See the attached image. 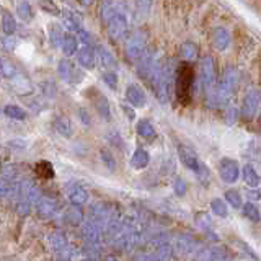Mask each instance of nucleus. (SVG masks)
<instances>
[{"instance_id":"c9c22d12","label":"nucleus","mask_w":261,"mask_h":261,"mask_svg":"<svg viewBox=\"0 0 261 261\" xmlns=\"http://www.w3.org/2000/svg\"><path fill=\"white\" fill-rule=\"evenodd\" d=\"M49 38H51L53 46H61L62 44L64 33H62L59 24H51V28H49Z\"/></svg>"},{"instance_id":"ddd939ff","label":"nucleus","mask_w":261,"mask_h":261,"mask_svg":"<svg viewBox=\"0 0 261 261\" xmlns=\"http://www.w3.org/2000/svg\"><path fill=\"white\" fill-rule=\"evenodd\" d=\"M196 261H228V256L217 248H202L196 253Z\"/></svg>"},{"instance_id":"a211bd4d","label":"nucleus","mask_w":261,"mask_h":261,"mask_svg":"<svg viewBox=\"0 0 261 261\" xmlns=\"http://www.w3.org/2000/svg\"><path fill=\"white\" fill-rule=\"evenodd\" d=\"M176 247H178V250L181 251V253H186V255H190V253H194V251H199L198 242H196L193 237H190V235L178 237Z\"/></svg>"},{"instance_id":"2eb2a0df","label":"nucleus","mask_w":261,"mask_h":261,"mask_svg":"<svg viewBox=\"0 0 261 261\" xmlns=\"http://www.w3.org/2000/svg\"><path fill=\"white\" fill-rule=\"evenodd\" d=\"M77 61L84 69H93L95 62H96V56L95 51L90 46H84L82 49H79L77 53Z\"/></svg>"},{"instance_id":"9d476101","label":"nucleus","mask_w":261,"mask_h":261,"mask_svg":"<svg viewBox=\"0 0 261 261\" xmlns=\"http://www.w3.org/2000/svg\"><path fill=\"white\" fill-rule=\"evenodd\" d=\"M201 80L204 88H212L216 80V67H214V59L211 56H206L201 61Z\"/></svg>"},{"instance_id":"c85d7f7f","label":"nucleus","mask_w":261,"mask_h":261,"mask_svg":"<svg viewBox=\"0 0 261 261\" xmlns=\"http://www.w3.org/2000/svg\"><path fill=\"white\" fill-rule=\"evenodd\" d=\"M57 209V204L53 201V199H49V198H41L38 201V211L41 212L43 216H53L54 212Z\"/></svg>"},{"instance_id":"e433bc0d","label":"nucleus","mask_w":261,"mask_h":261,"mask_svg":"<svg viewBox=\"0 0 261 261\" xmlns=\"http://www.w3.org/2000/svg\"><path fill=\"white\" fill-rule=\"evenodd\" d=\"M16 13H18V16L24 21H30L33 18V10L28 2H20L16 5Z\"/></svg>"},{"instance_id":"5701e85b","label":"nucleus","mask_w":261,"mask_h":261,"mask_svg":"<svg viewBox=\"0 0 261 261\" xmlns=\"http://www.w3.org/2000/svg\"><path fill=\"white\" fill-rule=\"evenodd\" d=\"M16 65L13 61H10L8 57H0V73L5 79H15L16 77Z\"/></svg>"},{"instance_id":"1a4fd4ad","label":"nucleus","mask_w":261,"mask_h":261,"mask_svg":"<svg viewBox=\"0 0 261 261\" xmlns=\"http://www.w3.org/2000/svg\"><path fill=\"white\" fill-rule=\"evenodd\" d=\"M219 173L225 183H235L240 175V167L235 160L224 159L219 163Z\"/></svg>"},{"instance_id":"393cba45","label":"nucleus","mask_w":261,"mask_h":261,"mask_svg":"<svg viewBox=\"0 0 261 261\" xmlns=\"http://www.w3.org/2000/svg\"><path fill=\"white\" fill-rule=\"evenodd\" d=\"M59 75L64 79V80H67V82H73V80H77V70L73 69V65L69 62V61H65L62 59L59 62Z\"/></svg>"},{"instance_id":"412c9836","label":"nucleus","mask_w":261,"mask_h":261,"mask_svg":"<svg viewBox=\"0 0 261 261\" xmlns=\"http://www.w3.org/2000/svg\"><path fill=\"white\" fill-rule=\"evenodd\" d=\"M98 56H100V61L106 69H116V59L106 46H98Z\"/></svg>"},{"instance_id":"6e6552de","label":"nucleus","mask_w":261,"mask_h":261,"mask_svg":"<svg viewBox=\"0 0 261 261\" xmlns=\"http://www.w3.org/2000/svg\"><path fill=\"white\" fill-rule=\"evenodd\" d=\"M108 24V33L113 39H122L126 38L127 30H129V21L124 12H121L118 15H114L113 18L106 23Z\"/></svg>"},{"instance_id":"c03bdc74","label":"nucleus","mask_w":261,"mask_h":261,"mask_svg":"<svg viewBox=\"0 0 261 261\" xmlns=\"http://www.w3.org/2000/svg\"><path fill=\"white\" fill-rule=\"evenodd\" d=\"M173 191L176 196H183L186 193V183L183 181V179H176V181L173 183Z\"/></svg>"},{"instance_id":"a878e982","label":"nucleus","mask_w":261,"mask_h":261,"mask_svg":"<svg viewBox=\"0 0 261 261\" xmlns=\"http://www.w3.org/2000/svg\"><path fill=\"white\" fill-rule=\"evenodd\" d=\"M64 24H65V28L70 30V31H80V30H84V28H82L80 16H77L73 12H65L64 13Z\"/></svg>"},{"instance_id":"f03ea898","label":"nucleus","mask_w":261,"mask_h":261,"mask_svg":"<svg viewBox=\"0 0 261 261\" xmlns=\"http://www.w3.org/2000/svg\"><path fill=\"white\" fill-rule=\"evenodd\" d=\"M150 84L157 98L162 103H168L171 95V84H173V72H171L170 61H159L150 73Z\"/></svg>"},{"instance_id":"6ab92c4d","label":"nucleus","mask_w":261,"mask_h":261,"mask_svg":"<svg viewBox=\"0 0 261 261\" xmlns=\"http://www.w3.org/2000/svg\"><path fill=\"white\" fill-rule=\"evenodd\" d=\"M149 162H150L149 152L144 150V149H137L133 153V159H130V165H133L134 168H137V170H142V168H145L147 165H149Z\"/></svg>"},{"instance_id":"f3484780","label":"nucleus","mask_w":261,"mask_h":261,"mask_svg":"<svg viewBox=\"0 0 261 261\" xmlns=\"http://www.w3.org/2000/svg\"><path fill=\"white\" fill-rule=\"evenodd\" d=\"M82 228H84L85 239L90 243H92V245L100 243V240H101V228H100V225H98L96 222H93V220H87Z\"/></svg>"},{"instance_id":"7c9ffc66","label":"nucleus","mask_w":261,"mask_h":261,"mask_svg":"<svg viewBox=\"0 0 261 261\" xmlns=\"http://www.w3.org/2000/svg\"><path fill=\"white\" fill-rule=\"evenodd\" d=\"M49 243H51L53 250H56V251L67 250V239H65L62 233H53L49 237Z\"/></svg>"},{"instance_id":"a18cd8bd","label":"nucleus","mask_w":261,"mask_h":261,"mask_svg":"<svg viewBox=\"0 0 261 261\" xmlns=\"http://www.w3.org/2000/svg\"><path fill=\"white\" fill-rule=\"evenodd\" d=\"M96 108L106 119H110V106H108V101H106L105 98H101V101L96 105Z\"/></svg>"},{"instance_id":"0eeeda50","label":"nucleus","mask_w":261,"mask_h":261,"mask_svg":"<svg viewBox=\"0 0 261 261\" xmlns=\"http://www.w3.org/2000/svg\"><path fill=\"white\" fill-rule=\"evenodd\" d=\"M261 105V92L258 88H250L242 101V116L245 119H251L256 114Z\"/></svg>"},{"instance_id":"ea45409f","label":"nucleus","mask_w":261,"mask_h":261,"mask_svg":"<svg viewBox=\"0 0 261 261\" xmlns=\"http://www.w3.org/2000/svg\"><path fill=\"white\" fill-rule=\"evenodd\" d=\"M225 199L232 204V206L235 207V209H240V207H243V202H242V196H240V193L239 191H233V190H228V191H225Z\"/></svg>"},{"instance_id":"7ed1b4c3","label":"nucleus","mask_w":261,"mask_h":261,"mask_svg":"<svg viewBox=\"0 0 261 261\" xmlns=\"http://www.w3.org/2000/svg\"><path fill=\"white\" fill-rule=\"evenodd\" d=\"M173 255L171 245L160 237L149 240V250H139L134 255V261H170Z\"/></svg>"},{"instance_id":"9b49d317","label":"nucleus","mask_w":261,"mask_h":261,"mask_svg":"<svg viewBox=\"0 0 261 261\" xmlns=\"http://www.w3.org/2000/svg\"><path fill=\"white\" fill-rule=\"evenodd\" d=\"M159 62L157 59V54L152 53V51H145V54L141 57V61H139V65H137V72L139 75H142L145 80L150 79V73L155 67V64Z\"/></svg>"},{"instance_id":"4be33fe9","label":"nucleus","mask_w":261,"mask_h":261,"mask_svg":"<svg viewBox=\"0 0 261 261\" xmlns=\"http://www.w3.org/2000/svg\"><path fill=\"white\" fill-rule=\"evenodd\" d=\"M243 179H245V183L251 188H258L261 185V178L256 173V170L253 165H247L243 168Z\"/></svg>"},{"instance_id":"2f4dec72","label":"nucleus","mask_w":261,"mask_h":261,"mask_svg":"<svg viewBox=\"0 0 261 261\" xmlns=\"http://www.w3.org/2000/svg\"><path fill=\"white\" fill-rule=\"evenodd\" d=\"M2 28L7 35H13L16 31V20L10 12H4L2 15Z\"/></svg>"},{"instance_id":"a19ab883","label":"nucleus","mask_w":261,"mask_h":261,"mask_svg":"<svg viewBox=\"0 0 261 261\" xmlns=\"http://www.w3.org/2000/svg\"><path fill=\"white\" fill-rule=\"evenodd\" d=\"M65 219H67V222L73 224V225H77L82 222V212L79 209H69L67 212H65Z\"/></svg>"},{"instance_id":"f704fd0d","label":"nucleus","mask_w":261,"mask_h":261,"mask_svg":"<svg viewBox=\"0 0 261 261\" xmlns=\"http://www.w3.org/2000/svg\"><path fill=\"white\" fill-rule=\"evenodd\" d=\"M13 87H15V90L18 93H30L31 92L30 80L27 77H23V75H18V77L13 79Z\"/></svg>"},{"instance_id":"b1692460","label":"nucleus","mask_w":261,"mask_h":261,"mask_svg":"<svg viewBox=\"0 0 261 261\" xmlns=\"http://www.w3.org/2000/svg\"><path fill=\"white\" fill-rule=\"evenodd\" d=\"M121 12H124L122 10V5L121 4H113V2H106L101 5V16H103V20L108 23L114 15H118Z\"/></svg>"},{"instance_id":"4c0bfd02","label":"nucleus","mask_w":261,"mask_h":261,"mask_svg":"<svg viewBox=\"0 0 261 261\" xmlns=\"http://www.w3.org/2000/svg\"><path fill=\"white\" fill-rule=\"evenodd\" d=\"M36 173L43 178H53L54 176V170L53 165L49 162H39L36 165Z\"/></svg>"},{"instance_id":"bb28decb","label":"nucleus","mask_w":261,"mask_h":261,"mask_svg":"<svg viewBox=\"0 0 261 261\" xmlns=\"http://www.w3.org/2000/svg\"><path fill=\"white\" fill-rule=\"evenodd\" d=\"M62 51L65 56H72L77 53L79 49V43H77V38L73 35H64V39H62Z\"/></svg>"},{"instance_id":"cd10ccee","label":"nucleus","mask_w":261,"mask_h":261,"mask_svg":"<svg viewBox=\"0 0 261 261\" xmlns=\"http://www.w3.org/2000/svg\"><path fill=\"white\" fill-rule=\"evenodd\" d=\"M179 53H181V57L185 61H194V59H198L199 47L194 43H185L181 49H179Z\"/></svg>"},{"instance_id":"f257e3e1","label":"nucleus","mask_w":261,"mask_h":261,"mask_svg":"<svg viewBox=\"0 0 261 261\" xmlns=\"http://www.w3.org/2000/svg\"><path fill=\"white\" fill-rule=\"evenodd\" d=\"M239 80H240V73L235 67L225 69L222 80L219 82V85L214 90L211 88L209 96H207L209 106H214V108H220V106H224L228 101V98L232 96L237 85H239Z\"/></svg>"},{"instance_id":"79ce46f5","label":"nucleus","mask_w":261,"mask_h":261,"mask_svg":"<svg viewBox=\"0 0 261 261\" xmlns=\"http://www.w3.org/2000/svg\"><path fill=\"white\" fill-rule=\"evenodd\" d=\"M103 80H105V84L110 85L113 90L118 87V77H116V73H114V72H106L103 75Z\"/></svg>"},{"instance_id":"c756f323","label":"nucleus","mask_w":261,"mask_h":261,"mask_svg":"<svg viewBox=\"0 0 261 261\" xmlns=\"http://www.w3.org/2000/svg\"><path fill=\"white\" fill-rule=\"evenodd\" d=\"M54 127L61 136H65V137L72 136V124H70V121L67 118H57L54 121Z\"/></svg>"},{"instance_id":"58836bf2","label":"nucleus","mask_w":261,"mask_h":261,"mask_svg":"<svg viewBox=\"0 0 261 261\" xmlns=\"http://www.w3.org/2000/svg\"><path fill=\"white\" fill-rule=\"evenodd\" d=\"M211 209L219 217H227V214H228L227 206H225V202L222 199H212L211 201Z\"/></svg>"},{"instance_id":"72a5a7b5","label":"nucleus","mask_w":261,"mask_h":261,"mask_svg":"<svg viewBox=\"0 0 261 261\" xmlns=\"http://www.w3.org/2000/svg\"><path fill=\"white\" fill-rule=\"evenodd\" d=\"M4 113H5V116H8L10 119H16V121H21V119L27 118V111L21 110L20 106H15V105L5 106Z\"/></svg>"},{"instance_id":"f8f14e48","label":"nucleus","mask_w":261,"mask_h":261,"mask_svg":"<svg viewBox=\"0 0 261 261\" xmlns=\"http://www.w3.org/2000/svg\"><path fill=\"white\" fill-rule=\"evenodd\" d=\"M126 98L130 105L137 106V108H142L147 101V96L145 92L142 90V87H139L137 84H130L126 90Z\"/></svg>"},{"instance_id":"dca6fc26","label":"nucleus","mask_w":261,"mask_h":261,"mask_svg":"<svg viewBox=\"0 0 261 261\" xmlns=\"http://www.w3.org/2000/svg\"><path fill=\"white\" fill-rule=\"evenodd\" d=\"M67 196L73 206H82V204H85L88 201V193L79 185H70L67 188Z\"/></svg>"},{"instance_id":"39448f33","label":"nucleus","mask_w":261,"mask_h":261,"mask_svg":"<svg viewBox=\"0 0 261 261\" xmlns=\"http://www.w3.org/2000/svg\"><path fill=\"white\" fill-rule=\"evenodd\" d=\"M178 155H179V160H181L183 165L188 170H191L194 175H198L199 178H207L209 176L207 167L201 162V159L198 157V155H196L194 150H191V149H188V147H183L181 145L178 149Z\"/></svg>"},{"instance_id":"20e7f679","label":"nucleus","mask_w":261,"mask_h":261,"mask_svg":"<svg viewBox=\"0 0 261 261\" xmlns=\"http://www.w3.org/2000/svg\"><path fill=\"white\" fill-rule=\"evenodd\" d=\"M193 69L191 65H181L176 73V96L181 103H188L191 96V88H193Z\"/></svg>"},{"instance_id":"09e8293b","label":"nucleus","mask_w":261,"mask_h":261,"mask_svg":"<svg viewBox=\"0 0 261 261\" xmlns=\"http://www.w3.org/2000/svg\"><path fill=\"white\" fill-rule=\"evenodd\" d=\"M15 44H16L15 38H7V39H5V46H7V49H13Z\"/></svg>"},{"instance_id":"4468645a","label":"nucleus","mask_w":261,"mask_h":261,"mask_svg":"<svg viewBox=\"0 0 261 261\" xmlns=\"http://www.w3.org/2000/svg\"><path fill=\"white\" fill-rule=\"evenodd\" d=\"M212 43H214V46L220 49V51H225V49L230 46V33H228V30L224 27L216 28L214 33H212Z\"/></svg>"},{"instance_id":"de8ad7c7","label":"nucleus","mask_w":261,"mask_h":261,"mask_svg":"<svg viewBox=\"0 0 261 261\" xmlns=\"http://www.w3.org/2000/svg\"><path fill=\"white\" fill-rule=\"evenodd\" d=\"M79 39H80L85 46H90V43H92V36H90L85 30H80V31H79Z\"/></svg>"},{"instance_id":"37998d69","label":"nucleus","mask_w":261,"mask_h":261,"mask_svg":"<svg viewBox=\"0 0 261 261\" xmlns=\"http://www.w3.org/2000/svg\"><path fill=\"white\" fill-rule=\"evenodd\" d=\"M101 157H103V162L106 163V167H108L111 171L114 170V167H116V163H114V159H113V155L108 152V150H101Z\"/></svg>"},{"instance_id":"473e14b6","label":"nucleus","mask_w":261,"mask_h":261,"mask_svg":"<svg viewBox=\"0 0 261 261\" xmlns=\"http://www.w3.org/2000/svg\"><path fill=\"white\" fill-rule=\"evenodd\" d=\"M243 216L247 217L248 220H251V222H259L261 220V216H259V211L258 207L255 206L253 202H247V204H243Z\"/></svg>"},{"instance_id":"423d86ee","label":"nucleus","mask_w":261,"mask_h":261,"mask_svg":"<svg viewBox=\"0 0 261 261\" xmlns=\"http://www.w3.org/2000/svg\"><path fill=\"white\" fill-rule=\"evenodd\" d=\"M147 51V35L144 31H134L126 43V54L129 59H141Z\"/></svg>"},{"instance_id":"aec40b11","label":"nucleus","mask_w":261,"mask_h":261,"mask_svg":"<svg viewBox=\"0 0 261 261\" xmlns=\"http://www.w3.org/2000/svg\"><path fill=\"white\" fill-rule=\"evenodd\" d=\"M137 134L144 139H147V141H150V139L157 137V130H155V127L150 121L142 119V121L137 122Z\"/></svg>"},{"instance_id":"49530a36","label":"nucleus","mask_w":261,"mask_h":261,"mask_svg":"<svg viewBox=\"0 0 261 261\" xmlns=\"http://www.w3.org/2000/svg\"><path fill=\"white\" fill-rule=\"evenodd\" d=\"M10 191H12V183L8 179L2 178L0 179V196H7Z\"/></svg>"}]
</instances>
